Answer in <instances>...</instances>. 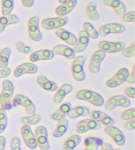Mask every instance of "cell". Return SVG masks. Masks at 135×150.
<instances>
[{"label": "cell", "instance_id": "obj_1", "mask_svg": "<svg viewBox=\"0 0 135 150\" xmlns=\"http://www.w3.org/2000/svg\"><path fill=\"white\" fill-rule=\"evenodd\" d=\"M77 100L88 101L94 105L100 107L104 104V100L98 93L88 90H81L76 93Z\"/></svg>", "mask_w": 135, "mask_h": 150}, {"label": "cell", "instance_id": "obj_2", "mask_svg": "<svg viewBox=\"0 0 135 150\" xmlns=\"http://www.w3.org/2000/svg\"><path fill=\"white\" fill-rule=\"evenodd\" d=\"M86 58L84 56H78L74 58L72 63L71 71L74 79L77 81L81 82L85 79L86 75L84 71V65Z\"/></svg>", "mask_w": 135, "mask_h": 150}, {"label": "cell", "instance_id": "obj_3", "mask_svg": "<svg viewBox=\"0 0 135 150\" xmlns=\"http://www.w3.org/2000/svg\"><path fill=\"white\" fill-rule=\"evenodd\" d=\"M131 105L130 100L125 96H115L107 100L105 108L107 111H113L116 107L121 106L123 108H128Z\"/></svg>", "mask_w": 135, "mask_h": 150}, {"label": "cell", "instance_id": "obj_4", "mask_svg": "<svg viewBox=\"0 0 135 150\" xmlns=\"http://www.w3.org/2000/svg\"><path fill=\"white\" fill-rule=\"evenodd\" d=\"M3 90L0 94V105L5 106L10 102L14 93V86L9 80H4L2 83Z\"/></svg>", "mask_w": 135, "mask_h": 150}, {"label": "cell", "instance_id": "obj_5", "mask_svg": "<svg viewBox=\"0 0 135 150\" xmlns=\"http://www.w3.org/2000/svg\"><path fill=\"white\" fill-rule=\"evenodd\" d=\"M35 138L36 140L37 145L42 150H49L50 148L48 142V131L45 127L40 126L35 130Z\"/></svg>", "mask_w": 135, "mask_h": 150}, {"label": "cell", "instance_id": "obj_6", "mask_svg": "<svg viewBox=\"0 0 135 150\" xmlns=\"http://www.w3.org/2000/svg\"><path fill=\"white\" fill-rule=\"evenodd\" d=\"M68 23V17L67 16H59L56 18H45L41 23L43 28L48 30H53L61 28Z\"/></svg>", "mask_w": 135, "mask_h": 150}, {"label": "cell", "instance_id": "obj_7", "mask_svg": "<svg viewBox=\"0 0 135 150\" xmlns=\"http://www.w3.org/2000/svg\"><path fill=\"white\" fill-rule=\"evenodd\" d=\"M129 71L126 68H121L114 76L106 82V86L109 88H115L122 84L126 81V79L129 76Z\"/></svg>", "mask_w": 135, "mask_h": 150}, {"label": "cell", "instance_id": "obj_8", "mask_svg": "<svg viewBox=\"0 0 135 150\" xmlns=\"http://www.w3.org/2000/svg\"><path fill=\"white\" fill-rule=\"evenodd\" d=\"M39 17H32L28 21V34L31 38L35 42H39L42 38V35L39 28Z\"/></svg>", "mask_w": 135, "mask_h": 150}, {"label": "cell", "instance_id": "obj_9", "mask_svg": "<svg viewBox=\"0 0 135 150\" xmlns=\"http://www.w3.org/2000/svg\"><path fill=\"white\" fill-rule=\"evenodd\" d=\"M106 56V53L102 50H98L94 53L89 63V69L91 73L97 74L100 70V65Z\"/></svg>", "mask_w": 135, "mask_h": 150}, {"label": "cell", "instance_id": "obj_10", "mask_svg": "<svg viewBox=\"0 0 135 150\" xmlns=\"http://www.w3.org/2000/svg\"><path fill=\"white\" fill-rule=\"evenodd\" d=\"M125 47L124 42H112L108 41H102L98 44L99 50L106 53H117L121 52Z\"/></svg>", "mask_w": 135, "mask_h": 150}, {"label": "cell", "instance_id": "obj_11", "mask_svg": "<svg viewBox=\"0 0 135 150\" xmlns=\"http://www.w3.org/2000/svg\"><path fill=\"white\" fill-rule=\"evenodd\" d=\"M125 30V26L120 24L110 23L107 24L99 27L98 30L99 36L105 37L109 34H119L123 33Z\"/></svg>", "mask_w": 135, "mask_h": 150}, {"label": "cell", "instance_id": "obj_12", "mask_svg": "<svg viewBox=\"0 0 135 150\" xmlns=\"http://www.w3.org/2000/svg\"><path fill=\"white\" fill-rule=\"evenodd\" d=\"M102 128L101 125L92 119L82 120L78 123L76 130L78 133L82 134L90 130H99Z\"/></svg>", "mask_w": 135, "mask_h": 150}, {"label": "cell", "instance_id": "obj_13", "mask_svg": "<svg viewBox=\"0 0 135 150\" xmlns=\"http://www.w3.org/2000/svg\"><path fill=\"white\" fill-rule=\"evenodd\" d=\"M21 134L25 141L26 145L30 149H34L37 148V142L35 138V136L32 132L31 128L29 125H24L21 128Z\"/></svg>", "mask_w": 135, "mask_h": 150}, {"label": "cell", "instance_id": "obj_14", "mask_svg": "<svg viewBox=\"0 0 135 150\" xmlns=\"http://www.w3.org/2000/svg\"><path fill=\"white\" fill-rule=\"evenodd\" d=\"M13 101L17 103V105L24 107L25 108L26 112L29 115H34L36 113V108H35L34 103L26 96L21 94H17L15 96Z\"/></svg>", "mask_w": 135, "mask_h": 150}, {"label": "cell", "instance_id": "obj_15", "mask_svg": "<svg viewBox=\"0 0 135 150\" xmlns=\"http://www.w3.org/2000/svg\"><path fill=\"white\" fill-rule=\"evenodd\" d=\"M105 132L113 138L118 146H122L125 143V137L123 132L113 126H108L104 128Z\"/></svg>", "mask_w": 135, "mask_h": 150}, {"label": "cell", "instance_id": "obj_16", "mask_svg": "<svg viewBox=\"0 0 135 150\" xmlns=\"http://www.w3.org/2000/svg\"><path fill=\"white\" fill-rule=\"evenodd\" d=\"M89 41H90V37L86 31L81 30L79 33L78 36L77 43L73 48V50L75 53H81L86 50L88 47Z\"/></svg>", "mask_w": 135, "mask_h": 150}, {"label": "cell", "instance_id": "obj_17", "mask_svg": "<svg viewBox=\"0 0 135 150\" xmlns=\"http://www.w3.org/2000/svg\"><path fill=\"white\" fill-rule=\"evenodd\" d=\"M55 54L53 51L50 50H41L33 52L30 56V60L32 63H35L42 60H50L54 57Z\"/></svg>", "mask_w": 135, "mask_h": 150}, {"label": "cell", "instance_id": "obj_18", "mask_svg": "<svg viewBox=\"0 0 135 150\" xmlns=\"http://www.w3.org/2000/svg\"><path fill=\"white\" fill-rule=\"evenodd\" d=\"M38 71L37 66L34 63H26L18 66L14 71V76L19 77L25 74H35Z\"/></svg>", "mask_w": 135, "mask_h": 150}, {"label": "cell", "instance_id": "obj_19", "mask_svg": "<svg viewBox=\"0 0 135 150\" xmlns=\"http://www.w3.org/2000/svg\"><path fill=\"white\" fill-rule=\"evenodd\" d=\"M55 34L59 38L69 45H75L77 43V38L73 34L70 33L68 30H66L65 29L61 28H58L55 31Z\"/></svg>", "mask_w": 135, "mask_h": 150}, {"label": "cell", "instance_id": "obj_20", "mask_svg": "<svg viewBox=\"0 0 135 150\" xmlns=\"http://www.w3.org/2000/svg\"><path fill=\"white\" fill-rule=\"evenodd\" d=\"M77 4V0H67L64 4H61L56 8L55 13L58 16H65L71 12Z\"/></svg>", "mask_w": 135, "mask_h": 150}, {"label": "cell", "instance_id": "obj_21", "mask_svg": "<svg viewBox=\"0 0 135 150\" xmlns=\"http://www.w3.org/2000/svg\"><path fill=\"white\" fill-rule=\"evenodd\" d=\"M37 82L40 87L48 92H55L58 89V84H56L55 82L49 80L43 75L38 76Z\"/></svg>", "mask_w": 135, "mask_h": 150}, {"label": "cell", "instance_id": "obj_22", "mask_svg": "<svg viewBox=\"0 0 135 150\" xmlns=\"http://www.w3.org/2000/svg\"><path fill=\"white\" fill-rule=\"evenodd\" d=\"M54 54L62 55L69 59H73L75 57V52L73 49L65 45H58L53 47Z\"/></svg>", "mask_w": 135, "mask_h": 150}, {"label": "cell", "instance_id": "obj_23", "mask_svg": "<svg viewBox=\"0 0 135 150\" xmlns=\"http://www.w3.org/2000/svg\"><path fill=\"white\" fill-rule=\"evenodd\" d=\"M71 109V104L69 102L62 103L59 108L52 115V119L54 120H59L65 119L68 115L69 112Z\"/></svg>", "mask_w": 135, "mask_h": 150}, {"label": "cell", "instance_id": "obj_24", "mask_svg": "<svg viewBox=\"0 0 135 150\" xmlns=\"http://www.w3.org/2000/svg\"><path fill=\"white\" fill-rule=\"evenodd\" d=\"M72 90V86L71 84H66L62 85L61 86L56 90V93L54 95L53 100L55 103H60L63 100L64 98Z\"/></svg>", "mask_w": 135, "mask_h": 150}, {"label": "cell", "instance_id": "obj_25", "mask_svg": "<svg viewBox=\"0 0 135 150\" xmlns=\"http://www.w3.org/2000/svg\"><path fill=\"white\" fill-rule=\"evenodd\" d=\"M104 4L112 7L118 15H123L126 13V7L121 0H104Z\"/></svg>", "mask_w": 135, "mask_h": 150}, {"label": "cell", "instance_id": "obj_26", "mask_svg": "<svg viewBox=\"0 0 135 150\" xmlns=\"http://www.w3.org/2000/svg\"><path fill=\"white\" fill-rule=\"evenodd\" d=\"M19 22V18L15 15H3L0 17V33L4 31L8 25H13Z\"/></svg>", "mask_w": 135, "mask_h": 150}, {"label": "cell", "instance_id": "obj_27", "mask_svg": "<svg viewBox=\"0 0 135 150\" xmlns=\"http://www.w3.org/2000/svg\"><path fill=\"white\" fill-rule=\"evenodd\" d=\"M90 114V110L87 108L82 106H79L71 108V110L69 112L68 116L71 119H76V118L80 116L87 117Z\"/></svg>", "mask_w": 135, "mask_h": 150}, {"label": "cell", "instance_id": "obj_28", "mask_svg": "<svg viewBox=\"0 0 135 150\" xmlns=\"http://www.w3.org/2000/svg\"><path fill=\"white\" fill-rule=\"evenodd\" d=\"M69 127V121L67 119L58 120L56 129L53 131V136L55 138H60L66 133Z\"/></svg>", "mask_w": 135, "mask_h": 150}, {"label": "cell", "instance_id": "obj_29", "mask_svg": "<svg viewBox=\"0 0 135 150\" xmlns=\"http://www.w3.org/2000/svg\"><path fill=\"white\" fill-rule=\"evenodd\" d=\"M82 138L79 135H73L65 142L62 150H73L80 143Z\"/></svg>", "mask_w": 135, "mask_h": 150}, {"label": "cell", "instance_id": "obj_30", "mask_svg": "<svg viewBox=\"0 0 135 150\" xmlns=\"http://www.w3.org/2000/svg\"><path fill=\"white\" fill-rule=\"evenodd\" d=\"M11 50L10 48H4L0 52V69L7 67Z\"/></svg>", "mask_w": 135, "mask_h": 150}, {"label": "cell", "instance_id": "obj_31", "mask_svg": "<svg viewBox=\"0 0 135 150\" xmlns=\"http://www.w3.org/2000/svg\"><path fill=\"white\" fill-rule=\"evenodd\" d=\"M86 14L88 17L92 20L96 21L98 20L99 18V15L96 10V3L95 1H92L86 5Z\"/></svg>", "mask_w": 135, "mask_h": 150}, {"label": "cell", "instance_id": "obj_32", "mask_svg": "<svg viewBox=\"0 0 135 150\" xmlns=\"http://www.w3.org/2000/svg\"><path fill=\"white\" fill-rule=\"evenodd\" d=\"M41 120V117L39 115H32L29 117H25L21 119V122L23 125H34L38 124Z\"/></svg>", "mask_w": 135, "mask_h": 150}, {"label": "cell", "instance_id": "obj_33", "mask_svg": "<svg viewBox=\"0 0 135 150\" xmlns=\"http://www.w3.org/2000/svg\"><path fill=\"white\" fill-rule=\"evenodd\" d=\"M13 6L14 0H2V15H10L13 11Z\"/></svg>", "mask_w": 135, "mask_h": 150}, {"label": "cell", "instance_id": "obj_34", "mask_svg": "<svg viewBox=\"0 0 135 150\" xmlns=\"http://www.w3.org/2000/svg\"><path fill=\"white\" fill-rule=\"evenodd\" d=\"M84 30L86 31L90 38L93 39H96L99 37L98 32L96 30L93 25L90 23H85L83 25Z\"/></svg>", "mask_w": 135, "mask_h": 150}, {"label": "cell", "instance_id": "obj_35", "mask_svg": "<svg viewBox=\"0 0 135 150\" xmlns=\"http://www.w3.org/2000/svg\"><path fill=\"white\" fill-rule=\"evenodd\" d=\"M99 139L95 138H88L86 139L85 148L83 150H98Z\"/></svg>", "mask_w": 135, "mask_h": 150}, {"label": "cell", "instance_id": "obj_36", "mask_svg": "<svg viewBox=\"0 0 135 150\" xmlns=\"http://www.w3.org/2000/svg\"><path fill=\"white\" fill-rule=\"evenodd\" d=\"M7 125V116L5 111L0 108V134L4 132Z\"/></svg>", "mask_w": 135, "mask_h": 150}, {"label": "cell", "instance_id": "obj_37", "mask_svg": "<svg viewBox=\"0 0 135 150\" xmlns=\"http://www.w3.org/2000/svg\"><path fill=\"white\" fill-rule=\"evenodd\" d=\"M96 121H98V122H101L102 124L106 125V127H108V126H113L114 125V120L110 117L108 116L107 114L104 113V112L102 114L100 117L98 119H97Z\"/></svg>", "mask_w": 135, "mask_h": 150}, {"label": "cell", "instance_id": "obj_38", "mask_svg": "<svg viewBox=\"0 0 135 150\" xmlns=\"http://www.w3.org/2000/svg\"><path fill=\"white\" fill-rule=\"evenodd\" d=\"M16 48H17L18 52H20L25 54H28V53L33 52V48L27 46L23 42H17L16 44Z\"/></svg>", "mask_w": 135, "mask_h": 150}, {"label": "cell", "instance_id": "obj_39", "mask_svg": "<svg viewBox=\"0 0 135 150\" xmlns=\"http://www.w3.org/2000/svg\"><path fill=\"white\" fill-rule=\"evenodd\" d=\"M134 42H133V44H131V45L124 48V49L121 51L122 52V55L125 57H133V56L135 55V50H134Z\"/></svg>", "mask_w": 135, "mask_h": 150}, {"label": "cell", "instance_id": "obj_40", "mask_svg": "<svg viewBox=\"0 0 135 150\" xmlns=\"http://www.w3.org/2000/svg\"><path fill=\"white\" fill-rule=\"evenodd\" d=\"M134 112H135V110L134 108L126 109V110L123 112L122 115H121V118H122V119L125 120L133 119L135 117Z\"/></svg>", "mask_w": 135, "mask_h": 150}, {"label": "cell", "instance_id": "obj_41", "mask_svg": "<svg viewBox=\"0 0 135 150\" xmlns=\"http://www.w3.org/2000/svg\"><path fill=\"white\" fill-rule=\"evenodd\" d=\"M11 150H21V140L18 137H13L11 140Z\"/></svg>", "mask_w": 135, "mask_h": 150}, {"label": "cell", "instance_id": "obj_42", "mask_svg": "<svg viewBox=\"0 0 135 150\" xmlns=\"http://www.w3.org/2000/svg\"><path fill=\"white\" fill-rule=\"evenodd\" d=\"M134 15L135 13L134 11H131V12H128L125 13V14L123 15L122 20L125 22H132L134 23Z\"/></svg>", "mask_w": 135, "mask_h": 150}, {"label": "cell", "instance_id": "obj_43", "mask_svg": "<svg viewBox=\"0 0 135 150\" xmlns=\"http://www.w3.org/2000/svg\"><path fill=\"white\" fill-rule=\"evenodd\" d=\"M11 74V69L9 67H6L5 69H0V79L5 78L9 76Z\"/></svg>", "mask_w": 135, "mask_h": 150}, {"label": "cell", "instance_id": "obj_44", "mask_svg": "<svg viewBox=\"0 0 135 150\" xmlns=\"http://www.w3.org/2000/svg\"><path fill=\"white\" fill-rule=\"evenodd\" d=\"M125 94L129 98H134L135 97V89L133 87H128L125 90Z\"/></svg>", "mask_w": 135, "mask_h": 150}, {"label": "cell", "instance_id": "obj_45", "mask_svg": "<svg viewBox=\"0 0 135 150\" xmlns=\"http://www.w3.org/2000/svg\"><path fill=\"white\" fill-rule=\"evenodd\" d=\"M126 81L128 83H131V84H134L135 82V65H134L133 68V71L132 73L129 74V76L126 79Z\"/></svg>", "mask_w": 135, "mask_h": 150}, {"label": "cell", "instance_id": "obj_46", "mask_svg": "<svg viewBox=\"0 0 135 150\" xmlns=\"http://www.w3.org/2000/svg\"><path fill=\"white\" fill-rule=\"evenodd\" d=\"M135 126L134 119L129 120L127 122L125 123V128L126 130H134Z\"/></svg>", "mask_w": 135, "mask_h": 150}, {"label": "cell", "instance_id": "obj_47", "mask_svg": "<svg viewBox=\"0 0 135 150\" xmlns=\"http://www.w3.org/2000/svg\"><path fill=\"white\" fill-rule=\"evenodd\" d=\"M91 117L92 118V119L97 120V119H98L100 116L102 115V114L103 113V112L99 111H92L91 112Z\"/></svg>", "mask_w": 135, "mask_h": 150}, {"label": "cell", "instance_id": "obj_48", "mask_svg": "<svg viewBox=\"0 0 135 150\" xmlns=\"http://www.w3.org/2000/svg\"><path fill=\"white\" fill-rule=\"evenodd\" d=\"M34 0H22L23 5L26 7H31L34 5Z\"/></svg>", "mask_w": 135, "mask_h": 150}, {"label": "cell", "instance_id": "obj_49", "mask_svg": "<svg viewBox=\"0 0 135 150\" xmlns=\"http://www.w3.org/2000/svg\"><path fill=\"white\" fill-rule=\"evenodd\" d=\"M6 145V140L3 136H0V150H4Z\"/></svg>", "mask_w": 135, "mask_h": 150}, {"label": "cell", "instance_id": "obj_50", "mask_svg": "<svg viewBox=\"0 0 135 150\" xmlns=\"http://www.w3.org/2000/svg\"><path fill=\"white\" fill-rule=\"evenodd\" d=\"M113 147L109 144H104L102 145L101 150H113Z\"/></svg>", "mask_w": 135, "mask_h": 150}, {"label": "cell", "instance_id": "obj_51", "mask_svg": "<svg viewBox=\"0 0 135 150\" xmlns=\"http://www.w3.org/2000/svg\"><path fill=\"white\" fill-rule=\"evenodd\" d=\"M58 1L59 3H60L61 4H65V3L67 2V0H58Z\"/></svg>", "mask_w": 135, "mask_h": 150}, {"label": "cell", "instance_id": "obj_52", "mask_svg": "<svg viewBox=\"0 0 135 150\" xmlns=\"http://www.w3.org/2000/svg\"><path fill=\"white\" fill-rule=\"evenodd\" d=\"M113 150H121V149H113Z\"/></svg>", "mask_w": 135, "mask_h": 150}, {"label": "cell", "instance_id": "obj_53", "mask_svg": "<svg viewBox=\"0 0 135 150\" xmlns=\"http://www.w3.org/2000/svg\"><path fill=\"white\" fill-rule=\"evenodd\" d=\"M1 48H0V52H1Z\"/></svg>", "mask_w": 135, "mask_h": 150}]
</instances>
